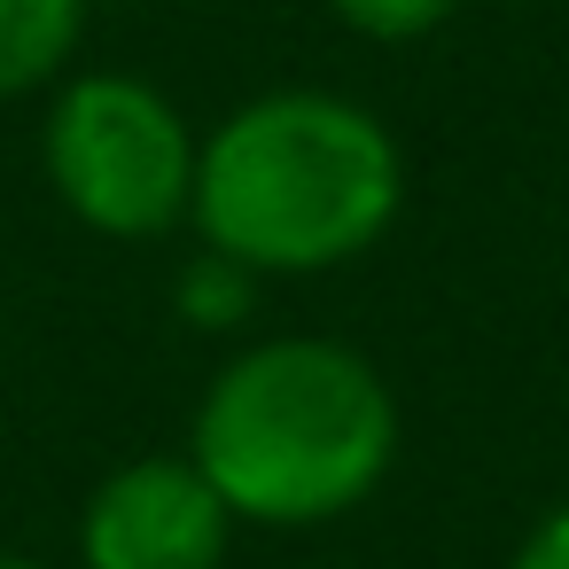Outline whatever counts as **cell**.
I'll return each mask as SVG.
<instances>
[{"instance_id": "1", "label": "cell", "mask_w": 569, "mask_h": 569, "mask_svg": "<svg viewBox=\"0 0 569 569\" xmlns=\"http://www.w3.org/2000/svg\"><path fill=\"white\" fill-rule=\"evenodd\" d=\"M406 203L398 141L375 110L281 87L242 102L196 149V234L250 273H328L367 258Z\"/></svg>"}, {"instance_id": "2", "label": "cell", "mask_w": 569, "mask_h": 569, "mask_svg": "<svg viewBox=\"0 0 569 569\" xmlns=\"http://www.w3.org/2000/svg\"><path fill=\"white\" fill-rule=\"evenodd\" d=\"M188 460L211 476L234 522H336L390 476L398 398L351 343L273 336L211 375Z\"/></svg>"}, {"instance_id": "3", "label": "cell", "mask_w": 569, "mask_h": 569, "mask_svg": "<svg viewBox=\"0 0 569 569\" xmlns=\"http://www.w3.org/2000/svg\"><path fill=\"white\" fill-rule=\"evenodd\" d=\"M196 133L149 79L126 71H79L63 79L40 157L63 196V211L110 242L172 234L196 203Z\"/></svg>"}, {"instance_id": "4", "label": "cell", "mask_w": 569, "mask_h": 569, "mask_svg": "<svg viewBox=\"0 0 569 569\" xmlns=\"http://www.w3.org/2000/svg\"><path fill=\"white\" fill-rule=\"evenodd\" d=\"M234 538L227 499L196 460L149 452L94 483L79 515V561L87 569H219Z\"/></svg>"}, {"instance_id": "5", "label": "cell", "mask_w": 569, "mask_h": 569, "mask_svg": "<svg viewBox=\"0 0 569 569\" xmlns=\"http://www.w3.org/2000/svg\"><path fill=\"white\" fill-rule=\"evenodd\" d=\"M87 0H0V102L32 87H56L63 63L79 56Z\"/></svg>"}, {"instance_id": "6", "label": "cell", "mask_w": 569, "mask_h": 569, "mask_svg": "<svg viewBox=\"0 0 569 569\" xmlns=\"http://www.w3.org/2000/svg\"><path fill=\"white\" fill-rule=\"evenodd\" d=\"M172 305H180L188 328H211V336L219 328H242L250 305H258V273L242 258H227V250H196L180 266V281H172Z\"/></svg>"}, {"instance_id": "7", "label": "cell", "mask_w": 569, "mask_h": 569, "mask_svg": "<svg viewBox=\"0 0 569 569\" xmlns=\"http://www.w3.org/2000/svg\"><path fill=\"white\" fill-rule=\"evenodd\" d=\"M328 9L359 32V40H382V48H398V40H421V32H437L460 0H328Z\"/></svg>"}, {"instance_id": "8", "label": "cell", "mask_w": 569, "mask_h": 569, "mask_svg": "<svg viewBox=\"0 0 569 569\" xmlns=\"http://www.w3.org/2000/svg\"><path fill=\"white\" fill-rule=\"evenodd\" d=\"M507 569H569V507L538 515V522H530V538L515 546V561H507Z\"/></svg>"}, {"instance_id": "9", "label": "cell", "mask_w": 569, "mask_h": 569, "mask_svg": "<svg viewBox=\"0 0 569 569\" xmlns=\"http://www.w3.org/2000/svg\"><path fill=\"white\" fill-rule=\"evenodd\" d=\"M0 569H48V561H32V553H0Z\"/></svg>"}, {"instance_id": "10", "label": "cell", "mask_w": 569, "mask_h": 569, "mask_svg": "<svg viewBox=\"0 0 569 569\" xmlns=\"http://www.w3.org/2000/svg\"><path fill=\"white\" fill-rule=\"evenodd\" d=\"M87 9H94V0H87Z\"/></svg>"}]
</instances>
